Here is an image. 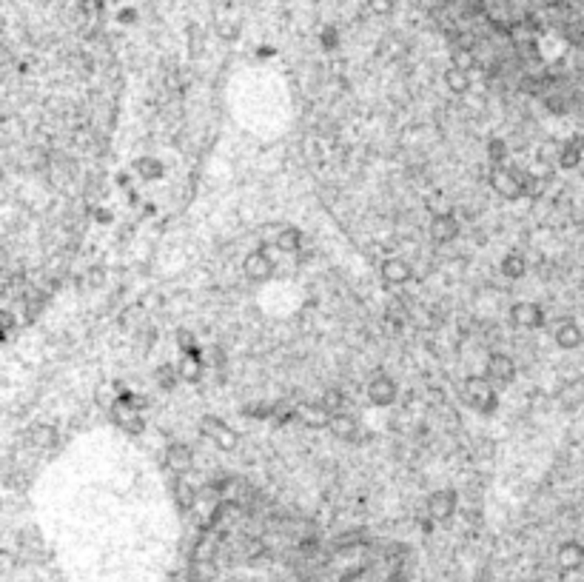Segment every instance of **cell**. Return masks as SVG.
Masks as SVG:
<instances>
[{"label":"cell","instance_id":"cell-14","mask_svg":"<svg viewBox=\"0 0 584 582\" xmlns=\"http://www.w3.org/2000/svg\"><path fill=\"white\" fill-rule=\"evenodd\" d=\"M177 371H180V380H182V383L197 385V383H202V377H205V360H200L197 352H182V357H180V363H177Z\"/></svg>","mask_w":584,"mask_h":582},{"label":"cell","instance_id":"cell-5","mask_svg":"<svg viewBox=\"0 0 584 582\" xmlns=\"http://www.w3.org/2000/svg\"><path fill=\"white\" fill-rule=\"evenodd\" d=\"M545 309L539 302H530V300H522L516 306L510 309V322L516 325V329H525V331H533V329H542L545 325Z\"/></svg>","mask_w":584,"mask_h":582},{"label":"cell","instance_id":"cell-29","mask_svg":"<svg viewBox=\"0 0 584 582\" xmlns=\"http://www.w3.org/2000/svg\"><path fill=\"white\" fill-rule=\"evenodd\" d=\"M177 343L185 348V352H194V337H191V331H177Z\"/></svg>","mask_w":584,"mask_h":582},{"label":"cell","instance_id":"cell-4","mask_svg":"<svg viewBox=\"0 0 584 582\" xmlns=\"http://www.w3.org/2000/svg\"><path fill=\"white\" fill-rule=\"evenodd\" d=\"M484 377L493 383L496 388H507L513 380H516V363H513L507 354L493 352L484 363Z\"/></svg>","mask_w":584,"mask_h":582},{"label":"cell","instance_id":"cell-15","mask_svg":"<svg viewBox=\"0 0 584 582\" xmlns=\"http://www.w3.org/2000/svg\"><path fill=\"white\" fill-rule=\"evenodd\" d=\"M558 568L562 571H578L584 565V545L581 543H565L556 554Z\"/></svg>","mask_w":584,"mask_h":582},{"label":"cell","instance_id":"cell-21","mask_svg":"<svg viewBox=\"0 0 584 582\" xmlns=\"http://www.w3.org/2000/svg\"><path fill=\"white\" fill-rule=\"evenodd\" d=\"M445 86L453 91V95H464V91L471 89V78H467L464 69L453 66V69H448V72H445Z\"/></svg>","mask_w":584,"mask_h":582},{"label":"cell","instance_id":"cell-17","mask_svg":"<svg viewBox=\"0 0 584 582\" xmlns=\"http://www.w3.org/2000/svg\"><path fill=\"white\" fill-rule=\"evenodd\" d=\"M502 274L507 277V280H522V277L527 274V257L522 251H507L502 257Z\"/></svg>","mask_w":584,"mask_h":582},{"label":"cell","instance_id":"cell-24","mask_svg":"<svg viewBox=\"0 0 584 582\" xmlns=\"http://www.w3.org/2000/svg\"><path fill=\"white\" fill-rule=\"evenodd\" d=\"M154 377H157V385H160L162 391H174V385L180 383V371H177V365L162 363V365L154 371Z\"/></svg>","mask_w":584,"mask_h":582},{"label":"cell","instance_id":"cell-27","mask_svg":"<svg viewBox=\"0 0 584 582\" xmlns=\"http://www.w3.org/2000/svg\"><path fill=\"white\" fill-rule=\"evenodd\" d=\"M542 192H545V180L527 172V180H525V197H542Z\"/></svg>","mask_w":584,"mask_h":582},{"label":"cell","instance_id":"cell-22","mask_svg":"<svg viewBox=\"0 0 584 582\" xmlns=\"http://www.w3.org/2000/svg\"><path fill=\"white\" fill-rule=\"evenodd\" d=\"M134 172L143 180H160L162 177V163L154 160V157H140V160H134Z\"/></svg>","mask_w":584,"mask_h":582},{"label":"cell","instance_id":"cell-30","mask_svg":"<svg viewBox=\"0 0 584 582\" xmlns=\"http://www.w3.org/2000/svg\"><path fill=\"white\" fill-rule=\"evenodd\" d=\"M103 280H106L103 269H91V271H88V283H91V286H103Z\"/></svg>","mask_w":584,"mask_h":582},{"label":"cell","instance_id":"cell-16","mask_svg":"<svg viewBox=\"0 0 584 582\" xmlns=\"http://www.w3.org/2000/svg\"><path fill=\"white\" fill-rule=\"evenodd\" d=\"M553 337H556V345H558V348H565V352H573V348H578V345L584 343L581 329H578L576 322H570V320L558 325Z\"/></svg>","mask_w":584,"mask_h":582},{"label":"cell","instance_id":"cell-25","mask_svg":"<svg viewBox=\"0 0 584 582\" xmlns=\"http://www.w3.org/2000/svg\"><path fill=\"white\" fill-rule=\"evenodd\" d=\"M558 163H562V169H576L581 163V143L573 140V143H565L558 149Z\"/></svg>","mask_w":584,"mask_h":582},{"label":"cell","instance_id":"cell-10","mask_svg":"<svg viewBox=\"0 0 584 582\" xmlns=\"http://www.w3.org/2000/svg\"><path fill=\"white\" fill-rule=\"evenodd\" d=\"M396 394H399V391H396V383L388 374H379V377H373L368 383V400L373 406H379V408L393 406L396 403Z\"/></svg>","mask_w":584,"mask_h":582},{"label":"cell","instance_id":"cell-7","mask_svg":"<svg viewBox=\"0 0 584 582\" xmlns=\"http://www.w3.org/2000/svg\"><path fill=\"white\" fill-rule=\"evenodd\" d=\"M111 420H114L117 428H123L126 434H140V431L146 428L143 417L137 414V406H131L126 400H114L111 403Z\"/></svg>","mask_w":584,"mask_h":582},{"label":"cell","instance_id":"cell-11","mask_svg":"<svg viewBox=\"0 0 584 582\" xmlns=\"http://www.w3.org/2000/svg\"><path fill=\"white\" fill-rule=\"evenodd\" d=\"M166 465L174 474H189L194 469V451L185 442H169L166 446Z\"/></svg>","mask_w":584,"mask_h":582},{"label":"cell","instance_id":"cell-3","mask_svg":"<svg viewBox=\"0 0 584 582\" xmlns=\"http://www.w3.org/2000/svg\"><path fill=\"white\" fill-rule=\"evenodd\" d=\"M200 431H202V437L211 439L220 451H237V446H240V434L234 431L225 420L214 417V414H205L202 417V420H200Z\"/></svg>","mask_w":584,"mask_h":582},{"label":"cell","instance_id":"cell-20","mask_svg":"<svg viewBox=\"0 0 584 582\" xmlns=\"http://www.w3.org/2000/svg\"><path fill=\"white\" fill-rule=\"evenodd\" d=\"M174 502H177V508H182V511H191L194 502H197V491H194V488L185 482L182 477L174 480Z\"/></svg>","mask_w":584,"mask_h":582},{"label":"cell","instance_id":"cell-23","mask_svg":"<svg viewBox=\"0 0 584 582\" xmlns=\"http://www.w3.org/2000/svg\"><path fill=\"white\" fill-rule=\"evenodd\" d=\"M29 439H32V446H37V448H52L57 442V431L52 426H35L29 431Z\"/></svg>","mask_w":584,"mask_h":582},{"label":"cell","instance_id":"cell-28","mask_svg":"<svg viewBox=\"0 0 584 582\" xmlns=\"http://www.w3.org/2000/svg\"><path fill=\"white\" fill-rule=\"evenodd\" d=\"M487 157L493 160L496 166H499V163H505V157H507V146H505V140H490V143H487Z\"/></svg>","mask_w":584,"mask_h":582},{"label":"cell","instance_id":"cell-19","mask_svg":"<svg viewBox=\"0 0 584 582\" xmlns=\"http://www.w3.org/2000/svg\"><path fill=\"white\" fill-rule=\"evenodd\" d=\"M276 248L283 251V254H294L302 248V231L294 228V226H285V228H279L276 231Z\"/></svg>","mask_w":584,"mask_h":582},{"label":"cell","instance_id":"cell-18","mask_svg":"<svg viewBox=\"0 0 584 582\" xmlns=\"http://www.w3.org/2000/svg\"><path fill=\"white\" fill-rule=\"evenodd\" d=\"M331 431L339 437V439H357V434H359V426H357V420L350 414H345V411H339V414H334V420H331Z\"/></svg>","mask_w":584,"mask_h":582},{"label":"cell","instance_id":"cell-31","mask_svg":"<svg viewBox=\"0 0 584 582\" xmlns=\"http://www.w3.org/2000/svg\"><path fill=\"white\" fill-rule=\"evenodd\" d=\"M3 325H6V331H9V329H12V317H9V311H6V314H3Z\"/></svg>","mask_w":584,"mask_h":582},{"label":"cell","instance_id":"cell-12","mask_svg":"<svg viewBox=\"0 0 584 582\" xmlns=\"http://www.w3.org/2000/svg\"><path fill=\"white\" fill-rule=\"evenodd\" d=\"M431 237H433V243H442V246L456 240L459 237V220L451 212L433 215V220H431Z\"/></svg>","mask_w":584,"mask_h":582},{"label":"cell","instance_id":"cell-1","mask_svg":"<svg viewBox=\"0 0 584 582\" xmlns=\"http://www.w3.org/2000/svg\"><path fill=\"white\" fill-rule=\"evenodd\" d=\"M464 400L471 403L479 414H493L496 406H499L496 385L490 383L487 377H476V374H471L464 380Z\"/></svg>","mask_w":584,"mask_h":582},{"label":"cell","instance_id":"cell-6","mask_svg":"<svg viewBox=\"0 0 584 582\" xmlns=\"http://www.w3.org/2000/svg\"><path fill=\"white\" fill-rule=\"evenodd\" d=\"M274 271H276V266H274V260L268 257L265 251H251L248 257L243 260V274L248 277L251 283H268L274 277Z\"/></svg>","mask_w":584,"mask_h":582},{"label":"cell","instance_id":"cell-26","mask_svg":"<svg viewBox=\"0 0 584 582\" xmlns=\"http://www.w3.org/2000/svg\"><path fill=\"white\" fill-rule=\"evenodd\" d=\"M319 403H322L325 408H328L331 414H339V411H342V406H345V394H342L339 388H328V391H325L322 397H319Z\"/></svg>","mask_w":584,"mask_h":582},{"label":"cell","instance_id":"cell-8","mask_svg":"<svg viewBox=\"0 0 584 582\" xmlns=\"http://www.w3.org/2000/svg\"><path fill=\"white\" fill-rule=\"evenodd\" d=\"M456 505H459L456 491H448V488H442V491H433V494L428 497V514H431L433 520H439V522H448V520L456 514Z\"/></svg>","mask_w":584,"mask_h":582},{"label":"cell","instance_id":"cell-2","mask_svg":"<svg viewBox=\"0 0 584 582\" xmlns=\"http://www.w3.org/2000/svg\"><path fill=\"white\" fill-rule=\"evenodd\" d=\"M525 180L527 172L513 169V166H496L493 174H490V185L502 200H519L525 197Z\"/></svg>","mask_w":584,"mask_h":582},{"label":"cell","instance_id":"cell-9","mask_svg":"<svg viewBox=\"0 0 584 582\" xmlns=\"http://www.w3.org/2000/svg\"><path fill=\"white\" fill-rule=\"evenodd\" d=\"M294 414L305 428H331V420H334V414L322 403H302Z\"/></svg>","mask_w":584,"mask_h":582},{"label":"cell","instance_id":"cell-13","mask_svg":"<svg viewBox=\"0 0 584 582\" xmlns=\"http://www.w3.org/2000/svg\"><path fill=\"white\" fill-rule=\"evenodd\" d=\"M379 271H382V283L385 286H405L411 277H413L411 263H405L402 257H388Z\"/></svg>","mask_w":584,"mask_h":582}]
</instances>
